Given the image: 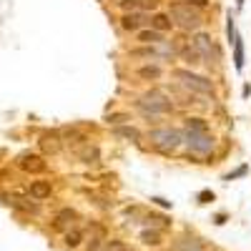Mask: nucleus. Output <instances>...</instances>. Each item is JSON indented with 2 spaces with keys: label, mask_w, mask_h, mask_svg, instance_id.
Here are the masks:
<instances>
[{
  "label": "nucleus",
  "mask_w": 251,
  "mask_h": 251,
  "mask_svg": "<svg viewBox=\"0 0 251 251\" xmlns=\"http://www.w3.org/2000/svg\"><path fill=\"white\" fill-rule=\"evenodd\" d=\"M133 108L141 113V118H146L149 123H158L161 118L171 116V113L176 111V103H174V98L166 93V91H161V88H149L143 96H138V98L133 100Z\"/></svg>",
  "instance_id": "f257e3e1"
},
{
  "label": "nucleus",
  "mask_w": 251,
  "mask_h": 251,
  "mask_svg": "<svg viewBox=\"0 0 251 251\" xmlns=\"http://www.w3.org/2000/svg\"><path fill=\"white\" fill-rule=\"evenodd\" d=\"M166 13L171 15L174 28H178L183 33H196L206 23V20H203V10H199L196 5H191L188 0H174Z\"/></svg>",
  "instance_id": "f03ea898"
},
{
  "label": "nucleus",
  "mask_w": 251,
  "mask_h": 251,
  "mask_svg": "<svg viewBox=\"0 0 251 251\" xmlns=\"http://www.w3.org/2000/svg\"><path fill=\"white\" fill-rule=\"evenodd\" d=\"M146 138L151 141V149L158 151L161 156H174L183 146V131L174 128V126H156V128L149 131Z\"/></svg>",
  "instance_id": "7ed1b4c3"
},
{
  "label": "nucleus",
  "mask_w": 251,
  "mask_h": 251,
  "mask_svg": "<svg viewBox=\"0 0 251 251\" xmlns=\"http://www.w3.org/2000/svg\"><path fill=\"white\" fill-rule=\"evenodd\" d=\"M171 78L178 83V88H183L188 93H199V96H214L216 93V83L208 75L194 73L191 68H174Z\"/></svg>",
  "instance_id": "20e7f679"
},
{
  "label": "nucleus",
  "mask_w": 251,
  "mask_h": 251,
  "mask_svg": "<svg viewBox=\"0 0 251 251\" xmlns=\"http://www.w3.org/2000/svg\"><path fill=\"white\" fill-rule=\"evenodd\" d=\"M183 146L188 149V161H196V156H211L216 149V136L211 133H196V131H183Z\"/></svg>",
  "instance_id": "39448f33"
},
{
  "label": "nucleus",
  "mask_w": 251,
  "mask_h": 251,
  "mask_svg": "<svg viewBox=\"0 0 251 251\" xmlns=\"http://www.w3.org/2000/svg\"><path fill=\"white\" fill-rule=\"evenodd\" d=\"M191 46H194V50L199 53V58H201V63H208V66H219V63L224 60V55H221V48L216 46V40L211 38V33H203V30H196L194 33V38H191Z\"/></svg>",
  "instance_id": "423d86ee"
},
{
  "label": "nucleus",
  "mask_w": 251,
  "mask_h": 251,
  "mask_svg": "<svg viewBox=\"0 0 251 251\" xmlns=\"http://www.w3.org/2000/svg\"><path fill=\"white\" fill-rule=\"evenodd\" d=\"M149 18H151V13H146V10H128V13H121L118 25H121L123 33H133L136 35L138 30L149 28Z\"/></svg>",
  "instance_id": "0eeeda50"
},
{
  "label": "nucleus",
  "mask_w": 251,
  "mask_h": 251,
  "mask_svg": "<svg viewBox=\"0 0 251 251\" xmlns=\"http://www.w3.org/2000/svg\"><path fill=\"white\" fill-rule=\"evenodd\" d=\"M18 169L25 171V174H46L48 171V161L43 153H35V151H25L18 156Z\"/></svg>",
  "instance_id": "6e6552de"
},
{
  "label": "nucleus",
  "mask_w": 251,
  "mask_h": 251,
  "mask_svg": "<svg viewBox=\"0 0 251 251\" xmlns=\"http://www.w3.org/2000/svg\"><path fill=\"white\" fill-rule=\"evenodd\" d=\"M38 146H40V151H43L46 156H55L63 151V136L60 131H46L43 136L38 138Z\"/></svg>",
  "instance_id": "1a4fd4ad"
},
{
  "label": "nucleus",
  "mask_w": 251,
  "mask_h": 251,
  "mask_svg": "<svg viewBox=\"0 0 251 251\" xmlns=\"http://www.w3.org/2000/svg\"><path fill=\"white\" fill-rule=\"evenodd\" d=\"M136 78L143 80V83H156V80L163 78V66L156 60H146L143 66L136 68Z\"/></svg>",
  "instance_id": "9d476101"
},
{
  "label": "nucleus",
  "mask_w": 251,
  "mask_h": 251,
  "mask_svg": "<svg viewBox=\"0 0 251 251\" xmlns=\"http://www.w3.org/2000/svg\"><path fill=\"white\" fill-rule=\"evenodd\" d=\"M28 196H30L33 201H46V199H50V196H53V183H50L48 178H35V181H30V183H28Z\"/></svg>",
  "instance_id": "9b49d317"
},
{
  "label": "nucleus",
  "mask_w": 251,
  "mask_h": 251,
  "mask_svg": "<svg viewBox=\"0 0 251 251\" xmlns=\"http://www.w3.org/2000/svg\"><path fill=\"white\" fill-rule=\"evenodd\" d=\"M161 0H118L116 8L121 13H128V10H146V13H153L158 10Z\"/></svg>",
  "instance_id": "f8f14e48"
},
{
  "label": "nucleus",
  "mask_w": 251,
  "mask_h": 251,
  "mask_svg": "<svg viewBox=\"0 0 251 251\" xmlns=\"http://www.w3.org/2000/svg\"><path fill=\"white\" fill-rule=\"evenodd\" d=\"M149 25H151L153 30L163 33V35L174 30V23H171V15H169V13H163V10H153V13H151V18H149Z\"/></svg>",
  "instance_id": "ddd939ff"
},
{
  "label": "nucleus",
  "mask_w": 251,
  "mask_h": 251,
  "mask_svg": "<svg viewBox=\"0 0 251 251\" xmlns=\"http://www.w3.org/2000/svg\"><path fill=\"white\" fill-rule=\"evenodd\" d=\"M116 138H123V141H131V143H141L143 141V133L136 128V126L131 123H121V126H113V131H111Z\"/></svg>",
  "instance_id": "4468645a"
},
{
  "label": "nucleus",
  "mask_w": 251,
  "mask_h": 251,
  "mask_svg": "<svg viewBox=\"0 0 251 251\" xmlns=\"http://www.w3.org/2000/svg\"><path fill=\"white\" fill-rule=\"evenodd\" d=\"M163 40H166V35L158 33V30H153L151 25L136 33V43H138V46H161Z\"/></svg>",
  "instance_id": "2eb2a0df"
},
{
  "label": "nucleus",
  "mask_w": 251,
  "mask_h": 251,
  "mask_svg": "<svg viewBox=\"0 0 251 251\" xmlns=\"http://www.w3.org/2000/svg\"><path fill=\"white\" fill-rule=\"evenodd\" d=\"M60 136H63V141H66L68 146H73V149H80V146L91 143L88 133H86V131H80V128H63Z\"/></svg>",
  "instance_id": "dca6fc26"
},
{
  "label": "nucleus",
  "mask_w": 251,
  "mask_h": 251,
  "mask_svg": "<svg viewBox=\"0 0 251 251\" xmlns=\"http://www.w3.org/2000/svg\"><path fill=\"white\" fill-rule=\"evenodd\" d=\"M75 219H78L75 208H60V211L55 214V219H53V228H55V231H66Z\"/></svg>",
  "instance_id": "f3484780"
},
{
  "label": "nucleus",
  "mask_w": 251,
  "mask_h": 251,
  "mask_svg": "<svg viewBox=\"0 0 251 251\" xmlns=\"http://www.w3.org/2000/svg\"><path fill=\"white\" fill-rule=\"evenodd\" d=\"M183 63H186V68H194V66H199L201 63V58H199V53L194 50V46L191 43H183L181 48H178V53H176Z\"/></svg>",
  "instance_id": "a211bd4d"
},
{
  "label": "nucleus",
  "mask_w": 251,
  "mask_h": 251,
  "mask_svg": "<svg viewBox=\"0 0 251 251\" xmlns=\"http://www.w3.org/2000/svg\"><path fill=\"white\" fill-rule=\"evenodd\" d=\"M183 131L206 133V131H208V121L201 118V116H186V118H183Z\"/></svg>",
  "instance_id": "6ab92c4d"
},
{
  "label": "nucleus",
  "mask_w": 251,
  "mask_h": 251,
  "mask_svg": "<svg viewBox=\"0 0 251 251\" xmlns=\"http://www.w3.org/2000/svg\"><path fill=\"white\" fill-rule=\"evenodd\" d=\"M63 241H66V249H78L83 241H86V234H83V228H68Z\"/></svg>",
  "instance_id": "aec40b11"
},
{
  "label": "nucleus",
  "mask_w": 251,
  "mask_h": 251,
  "mask_svg": "<svg viewBox=\"0 0 251 251\" xmlns=\"http://www.w3.org/2000/svg\"><path fill=\"white\" fill-rule=\"evenodd\" d=\"M98 156H100L98 146L86 143V146H80V149H78V158H80L83 163H96V161H98Z\"/></svg>",
  "instance_id": "412c9836"
},
{
  "label": "nucleus",
  "mask_w": 251,
  "mask_h": 251,
  "mask_svg": "<svg viewBox=\"0 0 251 251\" xmlns=\"http://www.w3.org/2000/svg\"><path fill=\"white\" fill-rule=\"evenodd\" d=\"M174 251H203V244L194 236H186V239H178Z\"/></svg>",
  "instance_id": "4be33fe9"
},
{
  "label": "nucleus",
  "mask_w": 251,
  "mask_h": 251,
  "mask_svg": "<svg viewBox=\"0 0 251 251\" xmlns=\"http://www.w3.org/2000/svg\"><path fill=\"white\" fill-rule=\"evenodd\" d=\"M141 241L146 246H158L161 244V231H156V228H143V231H141Z\"/></svg>",
  "instance_id": "5701e85b"
},
{
  "label": "nucleus",
  "mask_w": 251,
  "mask_h": 251,
  "mask_svg": "<svg viewBox=\"0 0 251 251\" xmlns=\"http://www.w3.org/2000/svg\"><path fill=\"white\" fill-rule=\"evenodd\" d=\"M234 66H236V71H244V43H241L239 33H236V40H234Z\"/></svg>",
  "instance_id": "b1692460"
},
{
  "label": "nucleus",
  "mask_w": 251,
  "mask_h": 251,
  "mask_svg": "<svg viewBox=\"0 0 251 251\" xmlns=\"http://www.w3.org/2000/svg\"><path fill=\"white\" fill-rule=\"evenodd\" d=\"M100 246H103V228L96 226V231L91 234V239L86 244V251H100Z\"/></svg>",
  "instance_id": "393cba45"
},
{
  "label": "nucleus",
  "mask_w": 251,
  "mask_h": 251,
  "mask_svg": "<svg viewBox=\"0 0 251 251\" xmlns=\"http://www.w3.org/2000/svg\"><path fill=\"white\" fill-rule=\"evenodd\" d=\"M28 199H20V196H10V203L15 206V208H23V211H30V214H38V203H25Z\"/></svg>",
  "instance_id": "a878e982"
},
{
  "label": "nucleus",
  "mask_w": 251,
  "mask_h": 251,
  "mask_svg": "<svg viewBox=\"0 0 251 251\" xmlns=\"http://www.w3.org/2000/svg\"><path fill=\"white\" fill-rule=\"evenodd\" d=\"M226 38H228V43L234 46V40H236V18L231 13L226 15Z\"/></svg>",
  "instance_id": "bb28decb"
},
{
  "label": "nucleus",
  "mask_w": 251,
  "mask_h": 251,
  "mask_svg": "<svg viewBox=\"0 0 251 251\" xmlns=\"http://www.w3.org/2000/svg\"><path fill=\"white\" fill-rule=\"evenodd\" d=\"M106 123H108V126H121V123H131V116H128V113H108V116H106Z\"/></svg>",
  "instance_id": "cd10ccee"
},
{
  "label": "nucleus",
  "mask_w": 251,
  "mask_h": 251,
  "mask_svg": "<svg viewBox=\"0 0 251 251\" xmlns=\"http://www.w3.org/2000/svg\"><path fill=\"white\" fill-rule=\"evenodd\" d=\"M249 174V166L244 163V166H239L236 171H231V174H226V181H234V178H241V176H246Z\"/></svg>",
  "instance_id": "c85d7f7f"
},
{
  "label": "nucleus",
  "mask_w": 251,
  "mask_h": 251,
  "mask_svg": "<svg viewBox=\"0 0 251 251\" xmlns=\"http://www.w3.org/2000/svg\"><path fill=\"white\" fill-rule=\"evenodd\" d=\"M106 251H128V246H126L123 241H118V239H113V241L106 246Z\"/></svg>",
  "instance_id": "c756f323"
},
{
  "label": "nucleus",
  "mask_w": 251,
  "mask_h": 251,
  "mask_svg": "<svg viewBox=\"0 0 251 251\" xmlns=\"http://www.w3.org/2000/svg\"><path fill=\"white\" fill-rule=\"evenodd\" d=\"M199 203H211L214 201V191H199Z\"/></svg>",
  "instance_id": "7c9ffc66"
},
{
  "label": "nucleus",
  "mask_w": 251,
  "mask_h": 251,
  "mask_svg": "<svg viewBox=\"0 0 251 251\" xmlns=\"http://www.w3.org/2000/svg\"><path fill=\"white\" fill-rule=\"evenodd\" d=\"M151 201H153V203H158V206H166V208H169V206H171L169 201H163V199H158V196H153Z\"/></svg>",
  "instance_id": "2f4dec72"
},
{
  "label": "nucleus",
  "mask_w": 251,
  "mask_h": 251,
  "mask_svg": "<svg viewBox=\"0 0 251 251\" xmlns=\"http://www.w3.org/2000/svg\"><path fill=\"white\" fill-rule=\"evenodd\" d=\"M236 5H239V8H241V5H244V0H236Z\"/></svg>",
  "instance_id": "473e14b6"
}]
</instances>
